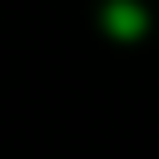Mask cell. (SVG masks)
<instances>
[{
    "mask_svg": "<svg viewBox=\"0 0 159 159\" xmlns=\"http://www.w3.org/2000/svg\"><path fill=\"white\" fill-rule=\"evenodd\" d=\"M109 20H114V25H119V30H124V35H134V30H139V25H144V15H139V10H134V5H114V10H109Z\"/></svg>",
    "mask_w": 159,
    "mask_h": 159,
    "instance_id": "cell-1",
    "label": "cell"
}]
</instances>
